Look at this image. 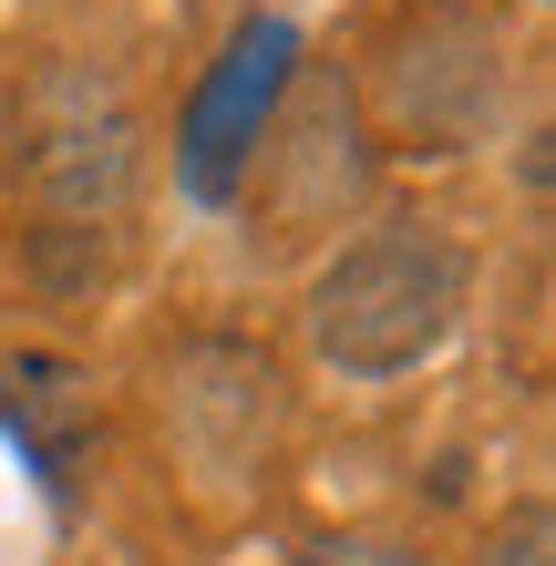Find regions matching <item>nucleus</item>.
Returning <instances> with one entry per match:
<instances>
[{"label":"nucleus","mask_w":556,"mask_h":566,"mask_svg":"<svg viewBox=\"0 0 556 566\" xmlns=\"http://www.w3.org/2000/svg\"><path fill=\"white\" fill-rule=\"evenodd\" d=\"M464 319H474V258L464 238H443L422 217H381L361 238H340L300 310L310 360L350 391H391V381L433 371L464 340Z\"/></svg>","instance_id":"1"},{"label":"nucleus","mask_w":556,"mask_h":566,"mask_svg":"<svg viewBox=\"0 0 556 566\" xmlns=\"http://www.w3.org/2000/svg\"><path fill=\"white\" fill-rule=\"evenodd\" d=\"M361 135L402 155H474L515 104V42L474 0H402L371 42V83L350 93Z\"/></svg>","instance_id":"2"},{"label":"nucleus","mask_w":556,"mask_h":566,"mask_svg":"<svg viewBox=\"0 0 556 566\" xmlns=\"http://www.w3.org/2000/svg\"><path fill=\"white\" fill-rule=\"evenodd\" d=\"M155 432H166V463L196 505L238 515L258 505L289 432V381L258 340H227V329H196L155 360Z\"/></svg>","instance_id":"3"},{"label":"nucleus","mask_w":556,"mask_h":566,"mask_svg":"<svg viewBox=\"0 0 556 566\" xmlns=\"http://www.w3.org/2000/svg\"><path fill=\"white\" fill-rule=\"evenodd\" d=\"M135 114L104 73L62 62L21 93V135H11V176L31 196L42 227H73V238H104V227L135 207Z\"/></svg>","instance_id":"4"},{"label":"nucleus","mask_w":556,"mask_h":566,"mask_svg":"<svg viewBox=\"0 0 556 566\" xmlns=\"http://www.w3.org/2000/svg\"><path fill=\"white\" fill-rule=\"evenodd\" d=\"M361 186H371L361 104H350L340 73H310L289 93V114L269 124V145H258L248 217L269 227V238H340V217L361 207Z\"/></svg>","instance_id":"5"},{"label":"nucleus","mask_w":556,"mask_h":566,"mask_svg":"<svg viewBox=\"0 0 556 566\" xmlns=\"http://www.w3.org/2000/svg\"><path fill=\"white\" fill-rule=\"evenodd\" d=\"M289 566H422L412 536H391V525H331V536H310Z\"/></svg>","instance_id":"6"},{"label":"nucleus","mask_w":556,"mask_h":566,"mask_svg":"<svg viewBox=\"0 0 556 566\" xmlns=\"http://www.w3.org/2000/svg\"><path fill=\"white\" fill-rule=\"evenodd\" d=\"M474 566H556V515L546 505H515L495 536L474 546Z\"/></svg>","instance_id":"7"}]
</instances>
